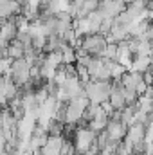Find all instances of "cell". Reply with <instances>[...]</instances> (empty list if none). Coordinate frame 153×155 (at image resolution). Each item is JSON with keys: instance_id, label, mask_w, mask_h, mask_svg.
Instances as JSON below:
<instances>
[{"instance_id": "obj_5", "label": "cell", "mask_w": 153, "mask_h": 155, "mask_svg": "<svg viewBox=\"0 0 153 155\" xmlns=\"http://www.w3.org/2000/svg\"><path fill=\"white\" fill-rule=\"evenodd\" d=\"M65 139L60 135H49L47 143L43 144V148L40 150V155H60L63 150Z\"/></svg>"}, {"instance_id": "obj_2", "label": "cell", "mask_w": 153, "mask_h": 155, "mask_svg": "<svg viewBox=\"0 0 153 155\" xmlns=\"http://www.w3.org/2000/svg\"><path fill=\"white\" fill-rule=\"evenodd\" d=\"M86 54L94 56V58H103L106 47H108V40L106 36L99 35V33H94V35H86L83 38H79V45Z\"/></svg>"}, {"instance_id": "obj_1", "label": "cell", "mask_w": 153, "mask_h": 155, "mask_svg": "<svg viewBox=\"0 0 153 155\" xmlns=\"http://www.w3.org/2000/svg\"><path fill=\"white\" fill-rule=\"evenodd\" d=\"M83 88L90 105H105L110 99L112 81H86L83 83Z\"/></svg>"}, {"instance_id": "obj_4", "label": "cell", "mask_w": 153, "mask_h": 155, "mask_svg": "<svg viewBox=\"0 0 153 155\" xmlns=\"http://www.w3.org/2000/svg\"><path fill=\"white\" fill-rule=\"evenodd\" d=\"M126 9V0H99L97 11L103 15V18H112L115 20L121 13Z\"/></svg>"}, {"instance_id": "obj_6", "label": "cell", "mask_w": 153, "mask_h": 155, "mask_svg": "<svg viewBox=\"0 0 153 155\" xmlns=\"http://www.w3.org/2000/svg\"><path fill=\"white\" fill-rule=\"evenodd\" d=\"M24 56H25V49H24V45H22L16 38L5 47V58L11 60V61H15V60H22Z\"/></svg>"}, {"instance_id": "obj_3", "label": "cell", "mask_w": 153, "mask_h": 155, "mask_svg": "<svg viewBox=\"0 0 153 155\" xmlns=\"http://www.w3.org/2000/svg\"><path fill=\"white\" fill-rule=\"evenodd\" d=\"M96 135L88 126H79L74 130V137H72V144L76 148L77 155H83L85 152H88L92 148V144L96 143Z\"/></svg>"}]
</instances>
